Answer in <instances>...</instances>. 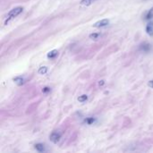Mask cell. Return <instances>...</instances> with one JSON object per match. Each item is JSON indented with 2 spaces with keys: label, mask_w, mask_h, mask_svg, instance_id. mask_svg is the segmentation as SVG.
<instances>
[{
  "label": "cell",
  "mask_w": 153,
  "mask_h": 153,
  "mask_svg": "<svg viewBox=\"0 0 153 153\" xmlns=\"http://www.w3.org/2000/svg\"><path fill=\"white\" fill-rule=\"evenodd\" d=\"M23 11V7H22V6H17V7H15V8H13V9H12L8 13H7V15L5 16V22H4V24H7L12 19H13V18H15L17 15H19Z\"/></svg>",
  "instance_id": "6da1fadb"
},
{
  "label": "cell",
  "mask_w": 153,
  "mask_h": 153,
  "mask_svg": "<svg viewBox=\"0 0 153 153\" xmlns=\"http://www.w3.org/2000/svg\"><path fill=\"white\" fill-rule=\"evenodd\" d=\"M148 85L151 87V88H153V80H152V81H150L149 82H148Z\"/></svg>",
  "instance_id": "2e32d148"
},
{
  "label": "cell",
  "mask_w": 153,
  "mask_h": 153,
  "mask_svg": "<svg viewBox=\"0 0 153 153\" xmlns=\"http://www.w3.org/2000/svg\"><path fill=\"white\" fill-rule=\"evenodd\" d=\"M47 72H48V67H47V66H41V67H39V69L38 70V73H39V74H46Z\"/></svg>",
  "instance_id": "8fae6325"
},
{
  "label": "cell",
  "mask_w": 153,
  "mask_h": 153,
  "mask_svg": "<svg viewBox=\"0 0 153 153\" xmlns=\"http://www.w3.org/2000/svg\"><path fill=\"white\" fill-rule=\"evenodd\" d=\"M153 18V7L152 8H151L149 11H148V13H147V14H146V20H151V19H152Z\"/></svg>",
  "instance_id": "7c38bea8"
},
{
  "label": "cell",
  "mask_w": 153,
  "mask_h": 153,
  "mask_svg": "<svg viewBox=\"0 0 153 153\" xmlns=\"http://www.w3.org/2000/svg\"><path fill=\"white\" fill-rule=\"evenodd\" d=\"M34 148H35V150H36L37 152H45V146H44L43 143H37V144L34 145Z\"/></svg>",
  "instance_id": "8992f818"
},
{
  "label": "cell",
  "mask_w": 153,
  "mask_h": 153,
  "mask_svg": "<svg viewBox=\"0 0 153 153\" xmlns=\"http://www.w3.org/2000/svg\"><path fill=\"white\" fill-rule=\"evenodd\" d=\"M139 49L141 51H143V52H149L152 49V45L149 44V43H147V42H144V43H143V44L140 45Z\"/></svg>",
  "instance_id": "277c9868"
},
{
  "label": "cell",
  "mask_w": 153,
  "mask_h": 153,
  "mask_svg": "<svg viewBox=\"0 0 153 153\" xmlns=\"http://www.w3.org/2000/svg\"><path fill=\"white\" fill-rule=\"evenodd\" d=\"M109 24V20L108 19H103L101 21H99L97 22H95L93 24V27L95 28H102V27H105V26H108Z\"/></svg>",
  "instance_id": "3957f363"
},
{
  "label": "cell",
  "mask_w": 153,
  "mask_h": 153,
  "mask_svg": "<svg viewBox=\"0 0 153 153\" xmlns=\"http://www.w3.org/2000/svg\"><path fill=\"white\" fill-rule=\"evenodd\" d=\"M104 84H105V82H104L103 80L100 81V82H99V85H100V86H103Z\"/></svg>",
  "instance_id": "e0dca14e"
},
{
  "label": "cell",
  "mask_w": 153,
  "mask_h": 153,
  "mask_svg": "<svg viewBox=\"0 0 153 153\" xmlns=\"http://www.w3.org/2000/svg\"><path fill=\"white\" fill-rule=\"evenodd\" d=\"M87 100H88V96L85 95V94H83V95H82V96H80V97L78 98V101H79V102H82V103L85 102Z\"/></svg>",
  "instance_id": "4fadbf2b"
},
{
  "label": "cell",
  "mask_w": 153,
  "mask_h": 153,
  "mask_svg": "<svg viewBox=\"0 0 153 153\" xmlns=\"http://www.w3.org/2000/svg\"><path fill=\"white\" fill-rule=\"evenodd\" d=\"M146 32L150 36H153V22H150L146 26Z\"/></svg>",
  "instance_id": "52a82bcc"
},
{
  "label": "cell",
  "mask_w": 153,
  "mask_h": 153,
  "mask_svg": "<svg viewBox=\"0 0 153 153\" xmlns=\"http://www.w3.org/2000/svg\"><path fill=\"white\" fill-rule=\"evenodd\" d=\"M13 80V82H14L18 86H22V85H23L24 82H25L24 78L22 77V76H16V77H14Z\"/></svg>",
  "instance_id": "5b68a950"
},
{
  "label": "cell",
  "mask_w": 153,
  "mask_h": 153,
  "mask_svg": "<svg viewBox=\"0 0 153 153\" xmlns=\"http://www.w3.org/2000/svg\"><path fill=\"white\" fill-rule=\"evenodd\" d=\"M57 55H58V51L56 50V49H54V50L48 52V55H47V56H48V58H49V59H54Z\"/></svg>",
  "instance_id": "ba28073f"
},
{
  "label": "cell",
  "mask_w": 153,
  "mask_h": 153,
  "mask_svg": "<svg viewBox=\"0 0 153 153\" xmlns=\"http://www.w3.org/2000/svg\"><path fill=\"white\" fill-rule=\"evenodd\" d=\"M60 139H61V134L59 132H56V131L53 132L49 136V140L53 143H57L60 141Z\"/></svg>",
  "instance_id": "7a4b0ae2"
},
{
  "label": "cell",
  "mask_w": 153,
  "mask_h": 153,
  "mask_svg": "<svg viewBox=\"0 0 153 153\" xmlns=\"http://www.w3.org/2000/svg\"><path fill=\"white\" fill-rule=\"evenodd\" d=\"M90 39H92V40H98L99 39H100V37H101V34L100 33H97V32H95V33H91V34H90Z\"/></svg>",
  "instance_id": "9c48e42d"
},
{
  "label": "cell",
  "mask_w": 153,
  "mask_h": 153,
  "mask_svg": "<svg viewBox=\"0 0 153 153\" xmlns=\"http://www.w3.org/2000/svg\"><path fill=\"white\" fill-rule=\"evenodd\" d=\"M95 1H97V0H82L81 1V4L82 5H85V6H89V5H91Z\"/></svg>",
  "instance_id": "30bf717a"
},
{
  "label": "cell",
  "mask_w": 153,
  "mask_h": 153,
  "mask_svg": "<svg viewBox=\"0 0 153 153\" xmlns=\"http://www.w3.org/2000/svg\"><path fill=\"white\" fill-rule=\"evenodd\" d=\"M48 91H50V88H48V87H45V88H43V90H42V92H43V93H48Z\"/></svg>",
  "instance_id": "9a60e30c"
},
{
  "label": "cell",
  "mask_w": 153,
  "mask_h": 153,
  "mask_svg": "<svg viewBox=\"0 0 153 153\" xmlns=\"http://www.w3.org/2000/svg\"><path fill=\"white\" fill-rule=\"evenodd\" d=\"M95 121H96V120H95V118H93V117H89V118H87V119L85 120V122H86L88 125H92Z\"/></svg>",
  "instance_id": "5bb4252c"
}]
</instances>
